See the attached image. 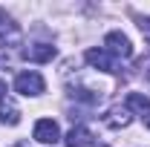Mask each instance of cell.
Listing matches in <instances>:
<instances>
[{
  "label": "cell",
  "mask_w": 150,
  "mask_h": 147,
  "mask_svg": "<svg viewBox=\"0 0 150 147\" xmlns=\"http://www.w3.org/2000/svg\"><path fill=\"white\" fill-rule=\"evenodd\" d=\"M43 87H46V84H43L40 72H35V69L20 72L18 78H15V92H20V95H40Z\"/></svg>",
  "instance_id": "cell-1"
},
{
  "label": "cell",
  "mask_w": 150,
  "mask_h": 147,
  "mask_svg": "<svg viewBox=\"0 0 150 147\" xmlns=\"http://www.w3.org/2000/svg\"><path fill=\"white\" fill-rule=\"evenodd\" d=\"M0 61H6V52H0Z\"/></svg>",
  "instance_id": "cell-15"
},
{
  "label": "cell",
  "mask_w": 150,
  "mask_h": 147,
  "mask_svg": "<svg viewBox=\"0 0 150 147\" xmlns=\"http://www.w3.org/2000/svg\"><path fill=\"white\" fill-rule=\"evenodd\" d=\"M18 147H20V144H18Z\"/></svg>",
  "instance_id": "cell-16"
},
{
  "label": "cell",
  "mask_w": 150,
  "mask_h": 147,
  "mask_svg": "<svg viewBox=\"0 0 150 147\" xmlns=\"http://www.w3.org/2000/svg\"><path fill=\"white\" fill-rule=\"evenodd\" d=\"M35 139L40 144H55V141H61V130L52 118H40L35 124Z\"/></svg>",
  "instance_id": "cell-3"
},
{
  "label": "cell",
  "mask_w": 150,
  "mask_h": 147,
  "mask_svg": "<svg viewBox=\"0 0 150 147\" xmlns=\"http://www.w3.org/2000/svg\"><path fill=\"white\" fill-rule=\"evenodd\" d=\"M104 43H107V52L115 58H133V43L130 37L124 35V32H110V35L104 37Z\"/></svg>",
  "instance_id": "cell-2"
},
{
  "label": "cell",
  "mask_w": 150,
  "mask_h": 147,
  "mask_svg": "<svg viewBox=\"0 0 150 147\" xmlns=\"http://www.w3.org/2000/svg\"><path fill=\"white\" fill-rule=\"evenodd\" d=\"M3 95H6V81H0V101H3Z\"/></svg>",
  "instance_id": "cell-13"
},
{
  "label": "cell",
  "mask_w": 150,
  "mask_h": 147,
  "mask_svg": "<svg viewBox=\"0 0 150 147\" xmlns=\"http://www.w3.org/2000/svg\"><path fill=\"white\" fill-rule=\"evenodd\" d=\"M144 127L150 130V112H147V115H144Z\"/></svg>",
  "instance_id": "cell-14"
},
{
  "label": "cell",
  "mask_w": 150,
  "mask_h": 147,
  "mask_svg": "<svg viewBox=\"0 0 150 147\" xmlns=\"http://www.w3.org/2000/svg\"><path fill=\"white\" fill-rule=\"evenodd\" d=\"M107 127H112V130H121V127H127L133 121V115H130V110L127 107H112L110 112H107Z\"/></svg>",
  "instance_id": "cell-7"
},
{
  "label": "cell",
  "mask_w": 150,
  "mask_h": 147,
  "mask_svg": "<svg viewBox=\"0 0 150 147\" xmlns=\"http://www.w3.org/2000/svg\"><path fill=\"white\" fill-rule=\"evenodd\" d=\"M0 121L3 124H9V127H15V124H20V110L15 101H9V98H3L0 101Z\"/></svg>",
  "instance_id": "cell-8"
},
{
  "label": "cell",
  "mask_w": 150,
  "mask_h": 147,
  "mask_svg": "<svg viewBox=\"0 0 150 147\" xmlns=\"http://www.w3.org/2000/svg\"><path fill=\"white\" fill-rule=\"evenodd\" d=\"M87 64L95 66V69H101V72H115V64H112V58L107 49H87Z\"/></svg>",
  "instance_id": "cell-5"
},
{
  "label": "cell",
  "mask_w": 150,
  "mask_h": 147,
  "mask_svg": "<svg viewBox=\"0 0 150 147\" xmlns=\"http://www.w3.org/2000/svg\"><path fill=\"white\" fill-rule=\"evenodd\" d=\"M18 37V26L6 12H0V40H15Z\"/></svg>",
  "instance_id": "cell-10"
},
{
  "label": "cell",
  "mask_w": 150,
  "mask_h": 147,
  "mask_svg": "<svg viewBox=\"0 0 150 147\" xmlns=\"http://www.w3.org/2000/svg\"><path fill=\"white\" fill-rule=\"evenodd\" d=\"M127 110H133V112H139L142 118L150 112V98L147 95H142V92H130L127 95Z\"/></svg>",
  "instance_id": "cell-9"
},
{
  "label": "cell",
  "mask_w": 150,
  "mask_h": 147,
  "mask_svg": "<svg viewBox=\"0 0 150 147\" xmlns=\"http://www.w3.org/2000/svg\"><path fill=\"white\" fill-rule=\"evenodd\" d=\"M23 58L32 61V64H49L55 58V46L52 43H32V46L23 49Z\"/></svg>",
  "instance_id": "cell-4"
},
{
  "label": "cell",
  "mask_w": 150,
  "mask_h": 147,
  "mask_svg": "<svg viewBox=\"0 0 150 147\" xmlns=\"http://www.w3.org/2000/svg\"><path fill=\"white\" fill-rule=\"evenodd\" d=\"M139 29H142V32L150 37V18H139Z\"/></svg>",
  "instance_id": "cell-12"
},
{
  "label": "cell",
  "mask_w": 150,
  "mask_h": 147,
  "mask_svg": "<svg viewBox=\"0 0 150 147\" xmlns=\"http://www.w3.org/2000/svg\"><path fill=\"white\" fill-rule=\"evenodd\" d=\"M64 141H67V147H95V136L87 127H72Z\"/></svg>",
  "instance_id": "cell-6"
},
{
  "label": "cell",
  "mask_w": 150,
  "mask_h": 147,
  "mask_svg": "<svg viewBox=\"0 0 150 147\" xmlns=\"http://www.w3.org/2000/svg\"><path fill=\"white\" fill-rule=\"evenodd\" d=\"M69 95L75 101H84V104H98L101 101V92H93V90H72Z\"/></svg>",
  "instance_id": "cell-11"
}]
</instances>
